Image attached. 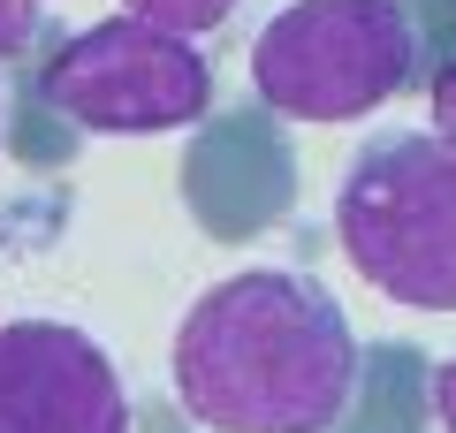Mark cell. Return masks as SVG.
Here are the masks:
<instances>
[{
    "label": "cell",
    "instance_id": "cell-2",
    "mask_svg": "<svg viewBox=\"0 0 456 433\" xmlns=\"http://www.w3.org/2000/svg\"><path fill=\"white\" fill-rule=\"evenodd\" d=\"M335 236L388 305L456 312V152L434 129L358 144L335 191Z\"/></svg>",
    "mask_w": 456,
    "mask_h": 433
},
{
    "label": "cell",
    "instance_id": "cell-3",
    "mask_svg": "<svg viewBox=\"0 0 456 433\" xmlns=\"http://www.w3.org/2000/svg\"><path fill=\"white\" fill-rule=\"evenodd\" d=\"M419 38L395 0H289L251 46V84L289 122H358L411 84Z\"/></svg>",
    "mask_w": 456,
    "mask_h": 433
},
{
    "label": "cell",
    "instance_id": "cell-6",
    "mask_svg": "<svg viewBox=\"0 0 456 433\" xmlns=\"http://www.w3.org/2000/svg\"><path fill=\"white\" fill-rule=\"evenodd\" d=\"M122 8L160 23V31H183V38H206V31H221L236 16V0H122Z\"/></svg>",
    "mask_w": 456,
    "mask_h": 433
},
{
    "label": "cell",
    "instance_id": "cell-8",
    "mask_svg": "<svg viewBox=\"0 0 456 433\" xmlns=\"http://www.w3.org/2000/svg\"><path fill=\"white\" fill-rule=\"evenodd\" d=\"M426 107H434V137L456 152V61L434 77V99H426Z\"/></svg>",
    "mask_w": 456,
    "mask_h": 433
},
{
    "label": "cell",
    "instance_id": "cell-4",
    "mask_svg": "<svg viewBox=\"0 0 456 433\" xmlns=\"http://www.w3.org/2000/svg\"><path fill=\"white\" fill-rule=\"evenodd\" d=\"M38 99L92 137H167L213 107V69L198 61V38L122 8L38 69Z\"/></svg>",
    "mask_w": 456,
    "mask_h": 433
},
{
    "label": "cell",
    "instance_id": "cell-5",
    "mask_svg": "<svg viewBox=\"0 0 456 433\" xmlns=\"http://www.w3.org/2000/svg\"><path fill=\"white\" fill-rule=\"evenodd\" d=\"M0 433H130L122 372L84 327H0Z\"/></svg>",
    "mask_w": 456,
    "mask_h": 433
},
{
    "label": "cell",
    "instance_id": "cell-7",
    "mask_svg": "<svg viewBox=\"0 0 456 433\" xmlns=\"http://www.w3.org/2000/svg\"><path fill=\"white\" fill-rule=\"evenodd\" d=\"M38 38V0H0V61H16Z\"/></svg>",
    "mask_w": 456,
    "mask_h": 433
},
{
    "label": "cell",
    "instance_id": "cell-1",
    "mask_svg": "<svg viewBox=\"0 0 456 433\" xmlns=\"http://www.w3.org/2000/svg\"><path fill=\"white\" fill-rule=\"evenodd\" d=\"M167 372L213 433H335L358 388V335L320 282L251 266L183 312Z\"/></svg>",
    "mask_w": 456,
    "mask_h": 433
},
{
    "label": "cell",
    "instance_id": "cell-9",
    "mask_svg": "<svg viewBox=\"0 0 456 433\" xmlns=\"http://www.w3.org/2000/svg\"><path fill=\"white\" fill-rule=\"evenodd\" d=\"M434 418H441V433H456V357L434 372Z\"/></svg>",
    "mask_w": 456,
    "mask_h": 433
}]
</instances>
